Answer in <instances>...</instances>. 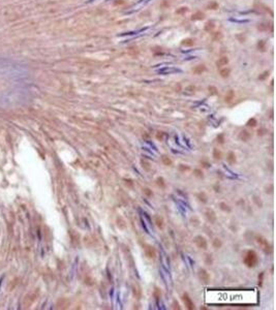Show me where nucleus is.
Returning <instances> with one entry per match:
<instances>
[{"label": "nucleus", "instance_id": "1", "mask_svg": "<svg viewBox=\"0 0 276 310\" xmlns=\"http://www.w3.org/2000/svg\"><path fill=\"white\" fill-rule=\"evenodd\" d=\"M244 263L246 264L247 267H249V268L256 266V264L259 263V257H257V254L256 253V251H253V250L247 251L246 255H245V259H244Z\"/></svg>", "mask_w": 276, "mask_h": 310}, {"label": "nucleus", "instance_id": "2", "mask_svg": "<svg viewBox=\"0 0 276 310\" xmlns=\"http://www.w3.org/2000/svg\"><path fill=\"white\" fill-rule=\"evenodd\" d=\"M194 242H195V244L198 245V248H202V249H206L207 248V242H206V240H205V238L202 237V236H198V237H195Z\"/></svg>", "mask_w": 276, "mask_h": 310}, {"label": "nucleus", "instance_id": "3", "mask_svg": "<svg viewBox=\"0 0 276 310\" xmlns=\"http://www.w3.org/2000/svg\"><path fill=\"white\" fill-rule=\"evenodd\" d=\"M256 241H257V243H259L260 246L262 247V249L265 251V252H268L269 244H268V242H267L266 239H264L263 237H256Z\"/></svg>", "mask_w": 276, "mask_h": 310}, {"label": "nucleus", "instance_id": "4", "mask_svg": "<svg viewBox=\"0 0 276 310\" xmlns=\"http://www.w3.org/2000/svg\"><path fill=\"white\" fill-rule=\"evenodd\" d=\"M183 301H184L185 306L187 307L188 309H194V303H192V301L190 300V298L188 297V294H185L184 296H183Z\"/></svg>", "mask_w": 276, "mask_h": 310}, {"label": "nucleus", "instance_id": "5", "mask_svg": "<svg viewBox=\"0 0 276 310\" xmlns=\"http://www.w3.org/2000/svg\"><path fill=\"white\" fill-rule=\"evenodd\" d=\"M200 278L202 279V281L205 282V283H207V282L209 281V275H208V273L206 272V270H204V269L200 270Z\"/></svg>", "mask_w": 276, "mask_h": 310}, {"label": "nucleus", "instance_id": "6", "mask_svg": "<svg viewBox=\"0 0 276 310\" xmlns=\"http://www.w3.org/2000/svg\"><path fill=\"white\" fill-rule=\"evenodd\" d=\"M250 133L247 131V130H243V131H241L240 133V139L241 140H243L244 142H247L248 140L250 139Z\"/></svg>", "mask_w": 276, "mask_h": 310}, {"label": "nucleus", "instance_id": "7", "mask_svg": "<svg viewBox=\"0 0 276 310\" xmlns=\"http://www.w3.org/2000/svg\"><path fill=\"white\" fill-rule=\"evenodd\" d=\"M226 159H228L229 163L234 164L236 162V156H235V154L233 153V152H229V155H228V157H226Z\"/></svg>", "mask_w": 276, "mask_h": 310}, {"label": "nucleus", "instance_id": "8", "mask_svg": "<svg viewBox=\"0 0 276 310\" xmlns=\"http://www.w3.org/2000/svg\"><path fill=\"white\" fill-rule=\"evenodd\" d=\"M161 159H162V162L166 164V166H171V164H172V160H171L167 156H166V155H162Z\"/></svg>", "mask_w": 276, "mask_h": 310}, {"label": "nucleus", "instance_id": "9", "mask_svg": "<svg viewBox=\"0 0 276 310\" xmlns=\"http://www.w3.org/2000/svg\"><path fill=\"white\" fill-rule=\"evenodd\" d=\"M213 157L215 159H220L221 158V152L218 151V149H214L213 150Z\"/></svg>", "mask_w": 276, "mask_h": 310}, {"label": "nucleus", "instance_id": "10", "mask_svg": "<svg viewBox=\"0 0 276 310\" xmlns=\"http://www.w3.org/2000/svg\"><path fill=\"white\" fill-rule=\"evenodd\" d=\"M155 222H156V224H157L158 228H162V226H163V220L159 216H156V218H155Z\"/></svg>", "mask_w": 276, "mask_h": 310}, {"label": "nucleus", "instance_id": "11", "mask_svg": "<svg viewBox=\"0 0 276 310\" xmlns=\"http://www.w3.org/2000/svg\"><path fill=\"white\" fill-rule=\"evenodd\" d=\"M228 62H229L228 58H226V57H222V58L219 59L218 62H217V65H219V66H222V65H226V63H228Z\"/></svg>", "mask_w": 276, "mask_h": 310}, {"label": "nucleus", "instance_id": "12", "mask_svg": "<svg viewBox=\"0 0 276 310\" xmlns=\"http://www.w3.org/2000/svg\"><path fill=\"white\" fill-rule=\"evenodd\" d=\"M229 73V68H228V69H226V68H225V69L220 70V74H221V77H223V78L228 77Z\"/></svg>", "mask_w": 276, "mask_h": 310}, {"label": "nucleus", "instance_id": "13", "mask_svg": "<svg viewBox=\"0 0 276 310\" xmlns=\"http://www.w3.org/2000/svg\"><path fill=\"white\" fill-rule=\"evenodd\" d=\"M213 245H214V247L219 248L220 246H221V242H220V240H218V239H215V240H214Z\"/></svg>", "mask_w": 276, "mask_h": 310}, {"label": "nucleus", "instance_id": "14", "mask_svg": "<svg viewBox=\"0 0 276 310\" xmlns=\"http://www.w3.org/2000/svg\"><path fill=\"white\" fill-rule=\"evenodd\" d=\"M256 121L254 119H251L248 121V125H250V126H256Z\"/></svg>", "mask_w": 276, "mask_h": 310}, {"label": "nucleus", "instance_id": "15", "mask_svg": "<svg viewBox=\"0 0 276 310\" xmlns=\"http://www.w3.org/2000/svg\"><path fill=\"white\" fill-rule=\"evenodd\" d=\"M157 184H158V185H161V186H164L163 179H162V178H158V179H157Z\"/></svg>", "mask_w": 276, "mask_h": 310}, {"label": "nucleus", "instance_id": "16", "mask_svg": "<svg viewBox=\"0 0 276 310\" xmlns=\"http://www.w3.org/2000/svg\"><path fill=\"white\" fill-rule=\"evenodd\" d=\"M144 192H145V193L147 194V195H149V197H150V195H152V191H150V189H148V188L144 189Z\"/></svg>", "mask_w": 276, "mask_h": 310}, {"label": "nucleus", "instance_id": "17", "mask_svg": "<svg viewBox=\"0 0 276 310\" xmlns=\"http://www.w3.org/2000/svg\"><path fill=\"white\" fill-rule=\"evenodd\" d=\"M195 173H197V174H195V175H197V176H198V177H203V173H202L201 170H195Z\"/></svg>", "mask_w": 276, "mask_h": 310}]
</instances>
